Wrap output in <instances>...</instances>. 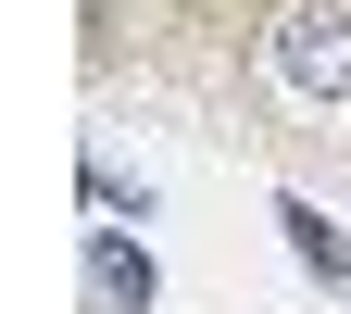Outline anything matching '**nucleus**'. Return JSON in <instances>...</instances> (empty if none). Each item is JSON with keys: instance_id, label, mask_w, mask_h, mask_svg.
Here are the masks:
<instances>
[{"instance_id": "nucleus-1", "label": "nucleus", "mask_w": 351, "mask_h": 314, "mask_svg": "<svg viewBox=\"0 0 351 314\" xmlns=\"http://www.w3.org/2000/svg\"><path fill=\"white\" fill-rule=\"evenodd\" d=\"M263 63H276L289 101L339 113V101H351V0H289V13L263 25Z\"/></svg>"}, {"instance_id": "nucleus-2", "label": "nucleus", "mask_w": 351, "mask_h": 314, "mask_svg": "<svg viewBox=\"0 0 351 314\" xmlns=\"http://www.w3.org/2000/svg\"><path fill=\"white\" fill-rule=\"evenodd\" d=\"M276 227H289V251H301V277H314V289H339V277H351V251H339V227H326L314 201H276Z\"/></svg>"}, {"instance_id": "nucleus-3", "label": "nucleus", "mask_w": 351, "mask_h": 314, "mask_svg": "<svg viewBox=\"0 0 351 314\" xmlns=\"http://www.w3.org/2000/svg\"><path fill=\"white\" fill-rule=\"evenodd\" d=\"M88 277H101L113 314H151V251H125V239H88Z\"/></svg>"}]
</instances>
